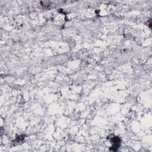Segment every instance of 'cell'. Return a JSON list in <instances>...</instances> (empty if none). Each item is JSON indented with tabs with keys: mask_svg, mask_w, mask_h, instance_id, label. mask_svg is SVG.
<instances>
[{
	"mask_svg": "<svg viewBox=\"0 0 152 152\" xmlns=\"http://www.w3.org/2000/svg\"><path fill=\"white\" fill-rule=\"evenodd\" d=\"M112 142L114 144V146L112 147V148L113 149H112L111 150H113V151H116L117 150V149L120 146V139H119L118 137H115V138H113V139H112Z\"/></svg>",
	"mask_w": 152,
	"mask_h": 152,
	"instance_id": "1",
	"label": "cell"
}]
</instances>
